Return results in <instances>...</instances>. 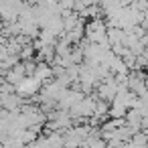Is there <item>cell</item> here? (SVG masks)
Listing matches in <instances>:
<instances>
[{
	"label": "cell",
	"mask_w": 148,
	"mask_h": 148,
	"mask_svg": "<svg viewBox=\"0 0 148 148\" xmlns=\"http://www.w3.org/2000/svg\"><path fill=\"white\" fill-rule=\"evenodd\" d=\"M41 89H43V81L37 79L35 75H27L16 83V93L23 95L25 99L27 97H37L41 93Z\"/></svg>",
	"instance_id": "6da1fadb"
},
{
	"label": "cell",
	"mask_w": 148,
	"mask_h": 148,
	"mask_svg": "<svg viewBox=\"0 0 148 148\" xmlns=\"http://www.w3.org/2000/svg\"><path fill=\"white\" fill-rule=\"evenodd\" d=\"M35 77H37V79H41V81H43V85H45L47 81H51V79L55 77V73H53V65H51V63H47V61H37Z\"/></svg>",
	"instance_id": "7a4b0ae2"
},
{
	"label": "cell",
	"mask_w": 148,
	"mask_h": 148,
	"mask_svg": "<svg viewBox=\"0 0 148 148\" xmlns=\"http://www.w3.org/2000/svg\"><path fill=\"white\" fill-rule=\"evenodd\" d=\"M59 6H61V14H63L65 10H73L75 0H59Z\"/></svg>",
	"instance_id": "3957f363"
},
{
	"label": "cell",
	"mask_w": 148,
	"mask_h": 148,
	"mask_svg": "<svg viewBox=\"0 0 148 148\" xmlns=\"http://www.w3.org/2000/svg\"><path fill=\"white\" fill-rule=\"evenodd\" d=\"M144 55H146V57H148V47H146V51H144Z\"/></svg>",
	"instance_id": "277c9868"
}]
</instances>
